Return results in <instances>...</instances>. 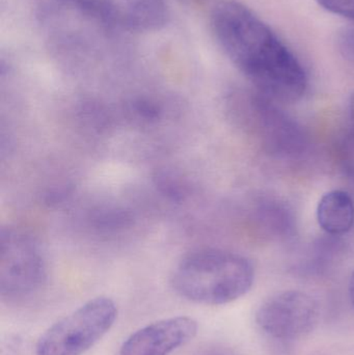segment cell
<instances>
[{"label":"cell","mask_w":354,"mask_h":355,"mask_svg":"<svg viewBox=\"0 0 354 355\" xmlns=\"http://www.w3.org/2000/svg\"><path fill=\"white\" fill-rule=\"evenodd\" d=\"M211 29L222 51L258 93L287 104L305 96L308 76L303 64L251 8L236 0L220 2L212 10Z\"/></svg>","instance_id":"6da1fadb"},{"label":"cell","mask_w":354,"mask_h":355,"mask_svg":"<svg viewBox=\"0 0 354 355\" xmlns=\"http://www.w3.org/2000/svg\"><path fill=\"white\" fill-rule=\"evenodd\" d=\"M255 269L245 257L206 248L185 256L175 268L172 285L179 295L206 306H222L242 297L253 287Z\"/></svg>","instance_id":"7a4b0ae2"},{"label":"cell","mask_w":354,"mask_h":355,"mask_svg":"<svg viewBox=\"0 0 354 355\" xmlns=\"http://www.w3.org/2000/svg\"><path fill=\"white\" fill-rule=\"evenodd\" d=\"M116 317L118 308L112 298H93L46 329L35 355L85 354L112 329Z\"/></svg>","instance_id":"3957f363"},{"label":"cell","mask_w":354,"mask_h":355,"mask_svg":"<svg viewBox=\"0 0 354 355\" xmlns=\"http://www.w3.org/2000/svg\"><path fill=\"white\" fill-rule=\"evenodd\" d=\"M47 277L43 252L35 238L16 229L0 235V295L10 302L33 297Z\"/></svg>","instance_id":"277c9868"},{"label":"cell","mask_w":354,"mask_h":355,"mask_svg":"<svg viewBox=\"0 0 354 355\" xmlns=\"http://www.w3.org/2000/svg\"><path fill=\"white\" fill-rule=\"evenodd\" d=\"M319 304L310 294L288 290L272 296L258 309V327L269 337L292 341L311 333L319 321Z\"/></svg>","instance_id":"5b68a950"},{"label":"cell","mask_w":354,"mask_h":355,"mask_svg":"<svg viewBox=\"0 0 354 355\" xmlns=\"http://www.w3.org/2000/svg\"><path fill=\"white\" fill-rule=\"evenodd\" d=\"M110 25L137 33L159 31L168 21L164 0H68Z\"/></svg>","instance_id":"8992f818"},{"label":"cell","mask_w":354,"mask_h":355,"mask_svg":"<svg viewBox=\"0 0 354 355\" xmlns=\"http://www.w3.org/2000/svg\"><path fill=\"white\" fill-rule=\"evenodd\" d=\"M197 322L191 317L162 319L141 327L127 338L120 355H170L197 336Z\"/></svg>","instance_id":"52a82bcc"},{"label":"cell","mask_w":354,"mask_h":355,"mask_svg":"<svg viewBox=\"0 0 354 355\" xmlns=\"http://www.w3.org/2000/svg\"><path fill=\"white\" fill-rule=\"evenodd\" d=\"M318 225L333 236L349 233L354 227V202L351 194L344 190L335 189L326 192L317 205Z\"/></svg>","instance_id":"ba28073f"},{"label":"cell","mask_w":354,"mask_h":355,"mask_svg":"<svg viewBox=\"0 0 354 355\" xmlns=\"http://www.w3.org/2000/svg\"><path fill=\"white\" fill-rule=\"evenodd\" d=\"M324 10L354 21V0H315Z\"/></svg>","instance_id":"9c48e42d"},{"label":"cell","mask_w":354,"mask_h":355,"mask_svg":"<svg viewBox=\"0 0 354 355\" xmlns=\"http://www.w3.org/2000/svg\"><path fill=\"white\" fill-rule=\"evenodd\" d=\"M337 49L343 58L349 62H354V28L353 27H344L337 33Z\"/></svg>","instance_id":"30bf717a"},{"label":"cell","mask_w":354,"mask_h":355,"mask_svg":"<svg viewBox=\"0 0 354 355\" xmlns=\"http://www.w3.org/2000/svg\"><path fill=\"white\" fill-rule=\"evenodd\" d=\"M137 110H139L141 114H143V116H145V118L154 119L155 116H157L158 114L155 106L150 105L149 103H143V102L139 103Z\"/></svg>","instance_id":"8fae6325"},{"label":"cell","mask_w":354,"mask_h":355,"mask_svg":"<svg viewBox=\"0 0 354 355\" xmlns=\"http://www.w3.org/2000/svg\"><path fill=\"white\" fill-rule=\"evenodd\" d=\"M204 355H234L231 352H227V350L220 349V348H213V349L208 350Z\"/></svg>","instance_id":"7c38bea8"},{"label":"cell","mask_w":354,"mask_h":355,"mask_svg":"<svg viewBox=\"0 0 354 355\" xmlns=\"http://www.w3.org/2000/svg\"><path fill=\"white\" fill-rule=\"evenodd\" d=\"M349 114H351V120L353 123V127L354 130V93L351 96L349 99Z\"/></svg>","instance_id":"4fadbf2b"},{"label":"cell","mask_w":354,"mask_h":355,"mask_svg":"<svg viewBox=\"0 0 354 355\" xmlns=\"http://www.w3.org/2000/svg\"><path fill=\"white\" fill-rule=\"evenodd\" d=\"M349 296H351V304L354 306V270L349 282Z\"/></svg>","instance_id":"5bb4252c"}]
</instances>
